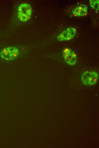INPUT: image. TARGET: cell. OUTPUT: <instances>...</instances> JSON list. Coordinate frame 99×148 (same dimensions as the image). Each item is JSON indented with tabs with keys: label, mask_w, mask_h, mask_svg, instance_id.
I'll list each match as a JSON object with an SVG mask.
<instances>
[{
	"label": "cell",
	"mask_w": 99,
	"mask_h": 148,
	"mask_svg": "<svg viewBox=\"0 0 99 148\" xmlns=\"http://www.w3.org/2000/svg\"><path fill=\"white\" fill-rule=\"evenodd\" d=\"M32 10L30 5L27 3H23L18 7L17 10V16L22 22H26L31 18Z\"/></svg>",
	"instance_id": "6da1fadb"
},
{
	"label": "cell",
	"mask_w": 99,
	"mask_h": 148,
	"mask_svg": "<svg viewBox=\"0 0 99 148\" xmlns=\"http://www.w3.org/2000/svg\"><path fill=\"white\" fill-rule=\"evenodd\" d=\"M98 77V74L96 71H88L82 73L81 79L83 84L87 86H91L96 83Z\"/></svg>",
	"instance_id": "7a4b0ae2"
},
{
	"label": "cell",
	"mask_w": 99,
	"mask_h": 148,
	"mask_svg": "<svg viewBox=\"0 0 99 148\" xmlns=\"http://www.w3.org/2000/svg\"><path fill=\"white\" fill-rule=\"evenodd\" d=\"M76 30L74 27H69L65 29L57 36V40L60 41H67L71 40L75 36Z\"/></svg>",
	"instance_id": "3957f363"
},
{
	"label": "cell",
	"mask_w": 99,
	"mask_h": 148,
	"mask_svg": "<svg viewBox=\"0 0 99 148\" xmlns=\"http://www.w3.org/2000/svg\"><path fill=\"white\" fill-rule=\"evenodd\" d=\"M65 61L68 64L73 65H75L77 61V56L75 53L71 49L65 48L62 52Z\"/></svg>",
	"instance_id": "277c9868"
},
{
	"label": "cell",
	"mask_w": 99,
	"mask_h": 148,
	"mask_svg": "<svg viewBox=\"0 0 99 148\" xmlns=\"http://www.w3.org/2000/svg\"><path fill=\"white\" fill-rule=\"evenodd\" d=\"M88 12V7L85 5H81L72 11V13L74 15L78 17H82L86 15Z\"/></svg>",
	"instance_id": "5b68a950"
},
{
	"label": "cell",
	"mask_w": 99,
	"mask_h": 148,
	"mask_svg": "<svg viewBox=\"0 0 99 148\" xmlns=\"http://www.w3.org/2000/svg\"><path fill=\"white\" fill-rule=\"evenodd\" d=\"M0 56L3 59L7 61L11 60L10 47L3 49L0 53Z\"/></svg>",
	"instance_id": "8992f818"
},
{
	"label": "cell",
	"mask_w": 99,
	"mask_h": 148,
	"mask_svg": "<svg viewBox=\"0 0 99 148\" xmlns=\"http://www.w3.org/2000/svg\"><path fill=\"white\" fill-rule=\"evenodd\" d=\"M11 51V60H13L16 58L19 55V52L18 49L14 46L10 47Z\"/></svg>",
	"instance_id": "52a82bcc"
},
{
	"label": "cell",
	"mask_w": 99,
	"mask_h": 148,
	"mask_svg": "<svg viewBox=\"0 0 99 148\" xmlns=\"http://www.w3.org/2000/svg\"><path fill=\"white\" fill-rule=\"evenodd\" d=\"M99 0H90L89 3L91 7L93 9L98 11L99 9Z\"/></svg>",
	"instance_id": "ba28073f"
}]
</instances>
